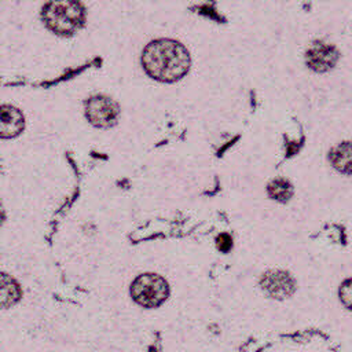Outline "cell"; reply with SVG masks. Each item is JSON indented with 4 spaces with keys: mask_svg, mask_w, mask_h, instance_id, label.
<instances>
[{
    "mask_svg": "<svg viewBox=\"0 0 352 352\" xmlns=\"http://www.w3.org/2000/svg\"><path fill=\"white\" fill-rule=\"evenodd\" d=\"M232 245V241L230 238V235L227 234H221L220 236H217V248L221 250V252H228L230 248Z\"/></svg>",
    "mask_w": 352,
    "mask_h": 352,
    "instance_id": "cell-12",
    "label": "cell"
},
{
    "mask_svg": "<svg viewBox=\"0 0 352 352\" xmlns=\"http://www.w3.org/2000/svg\"><path fill=\"white\" fill-rule=\"evenodd\" d=\"M25 125L23 114L10 104L0 106V138L11 139L18 136Z\"/></svg>",
    "mask_w": 352,
    "mask_h": 352,
    "instance_id": "cell-7",
    "label": "cell"
},
{
    "mask_svg": "<svg viewBox=\"0 0 352 352\" xmlns=\"http://www.w3.org/2000/svg\"><path fill=\"white\" fill-rule=\"evenodd\" d=\"M329 160L336 169L348 175L351 172V143L342 142L331 148Z\"/></svg>",
    "mask_w": 352,
    "mask_h": 352,
    "instance_id": "cell-9",
    "label": "cell"
},
{
    "mask_svg": "<svg viewBox=\"0 0 352 352\" xmlns=\"http://www.w3.org/2000/svg\"><path fill=\"white\" fill-rule=\"evenodd\" d=\"M268 194H270L271 198L285 202L292 197L293 188H292L289 182H286L283 179H278V180H274L272 183H270Z\"/></svg>",
    "mask_w": 352,
    "mask_h": 352,
    "instance_id": "cell-10",
    "label": "cell"
},
{
    "mask_svg": "<svg viewBox=\"0 0 352 352\" xmlns=\"http://www.w3.org/2000/svg\"><path fill=\"white\" fill-rule=\"evenodd\" d=\"M118 104L103 95H96L85 102V116L88 121L98 128L113 126L118 118Z\"/></svg>",
    "mask_w": 352,
    "mask_h": 352,
    "instance_id": "cell-4",
    "label": "cell"
},
{
    "mask_svg": "<svg viewBox=\"0 0 352 352\" xmlns=\"http://www.w3.org/2000/svg\"><path fill=\"white\" fill-rule=\"evenodd\" d=\"M131 294L139 305L155 308L166 300L169 287L162 276L157 274H143L133 280Z\"/></svg>",
    "mask_w": 352,
    "mask_h": 352,
    "instance_id": "cell-3",
    "label": "cell"
},
{
    "mask_svg": "<svg viewBox=\"0 0 352 352\" xmlns=\"http://www.w3.org/2000/svg\"><path fill=\"white\" fill-rule=\"evenodd\" d=\"M3 219H4V213H3V210H1V206H0V223L3 221Z\"/></svg>",
    "mask_w": 352,
    "mask_h": 352,
    "instance_id": "cell-13",
    "label": "cell"
},
{
    "mask_svg": "<svg viewBox=\"0 0 352 352\" xmlns=\"http://www.w3.org/2000/svg\"><path fill=\"white\" fill-rule=\"evenodd\" d=\"M87 12L80 0H48L41 8V19L58 36H72L85 23Z\"/></svg>",
    "mask_w": 352,
    "mask_h": 352,
    "instance_id": "cell-2",
    "label": "cell"
},
{
    "mask_svg": "<svg viewBox=\"0 0 352 352\" xmlns=\"http://www.w3.org/2000/svg\"><path fill=\"white\" fill-rule=\"evenodd\" d=\"M21 297L19 285L8 275L0 274V308L14 305Z\"/></svg>",
    "mask_w": 352,
    "mask_h": 352,
    "instance_id": "cell-8",
    "label": "cell"
},
{
    "mask_svg": "<svg viewBox=\"0 0 352 352\" xmlns=\"http://www.w3.org/2000/svg\"><path fill=\"white\" fill-rule=\"evenodd\" d=\"M338 58H340V54L337 48L320 40L314 41L305 52L307 66L316 73H324L333 69Z\"/></svg>",
    "mask_w": 352,
    "mask_h": 352,
    "instance_id": "cell-5",
    "label": "cell"
},
{
    "mask_svg": "<svg viewBox=\"0 0 352 352\" xmlns=\"http://www.w3.org/2000/svg\"><path fill=\"white\" fill-rule=\"evenodd\" d=\"M340 297H341V301L344 302V305L351 309V300H352V292H351V279H346L341 289H340Z\"/></svg>",
    "mask_w": 352,
    "mask_h": 352,
    "instance_id": "cell-11",
    "label": "cell"
},
{
    "mask_svg": "<svg viewBox=\"0 0 352 352\" xmlns=\"http://www.w3.org/2000/svg\"><path fill=\"white\" fill-rule=\"evenodd\" d=\"M260 286L264 293L276 300L290 297L296 290V282L290 274L285 271H268L260 279Z\"/></svg>",
    "mask_w": 352,
    "mask_h": 352,
    "instance_id": "cell-6",
    "label": "cell"
},
{
    "mask_svg": "<svg viewBox=\"0 0 352 352\" xmlns=\"http://www.w3.org/2000/svg\"><path fill=\"white\" fill-rule=\"evenodd\" d=\"M142 65L151 78L175 82L188 73L191 58L182 43L172 38H158L144 47Z\"/></svg>",
    "mask_w": 352,
    "mask_h": 352,
    "instance_id": "cell-1",
    "label": "cell"
}]
</instances>
